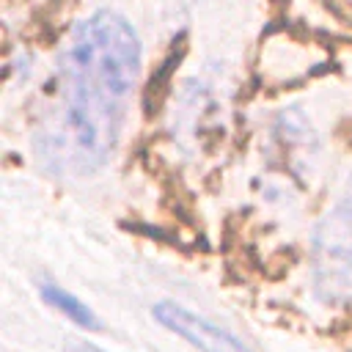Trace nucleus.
<instances>
[{
  "label": "nucleus",
  "mask_w": 352,
  "mask_h": 352,
  "mask_svg": "<svg viewBox=\"0 0 352 352\" xmlns=\"http://www.w3.org/2000/svg\"><path fill=\"white\" fill-rule=\"evenodd\" d=\"M151 316L168 327L170 333H176L179 338H184L190 346H195L198 352H253L242 338H236L231 330L220 327L217 322L190 311L182 302L173 300H160L151 305Z\"/></svg>",
  "instance_id": "nucleus-3"
},
{
  "label": "nucleus",
  "mask_w": 352,
  "mask_h": 352,
  "mask_svg": "<svg viewBox=\"0 0 352 352\" xmlns=\"http://www.w3.org/2000/svg\"><path fill=\"white\" fill-rule=\"evenodd\" d=\"M308 261L316 300L330 308L352 305V179L316 220Z\"/></svg>",
  "instance_id": "nucleus-2"
},
{
  "label": "nucleus",
  "mask_w": 352,
  "mask_h": 352,
  "mask_svg": "<svg viewBox=\"0 0 352 352\" xmlns=\"http://www.w3.org/2000/svg\"><path fill=\"white\" fill-rule=\"evenodd\" d=\"M140 66V38L121 14L102 8L69 30L33 132V151L47 173L82 179L110 162L124 138Z\"/></svg>",
  "instance_id": "nucleus-1"
},
{
  "label": "nucleus",
  "mask_w": 352,
  "mask_h": 352,
  "mask_svg": "<svg viewBox=\"0 0 352 352\" xmlns=\"http://www.w3.org/2000/svg\"><path fill=\"white\" fill-rule=\"evenodd\" d=\"M38 297H41L50 308H55L60 316H66L69 322H74V324L82 327V330H99V327H102V322L96 319V314H94L77 294L66 292L63 286H58V283H52V280H41V283H38Z\"/></svg>",
  "instance_id": "nucleus-5"
},
{
  "label": "nucleus",
  "mask_w": 352,
  "mask_h": 352,
  "mask_svg": "<svg viewBox=\"0 0 352 352\" xmlns=\"http://www.w3.org/2000/svg\"><path fill=\"white\" fill-rule=\"evenodd\" d=\"M66 352H104V349L96 346V344H91V341H85V338H72L66 344Z\"/></svg>",
  "instance_id": "nucleus-6"
},
{
  "label": "nucleus",
  "mask_w": 352,
  "mask_h": 352,
  "mask_svg": "<svg viewBox=\"0 0 352 352\" xmlns=\"http://www.w3.org/2000/svg\"><path fill=\"white\" fill-rule=\"evenodd\" d=\"M272 140H275V146L283 154L289 168L305 165L308 157L316 151V132H314L308 116L300 113L297 107L278 113V118L272 124Z\"/></svg>",
  "instance_id": "nucleus-4"
}]
</instances>
